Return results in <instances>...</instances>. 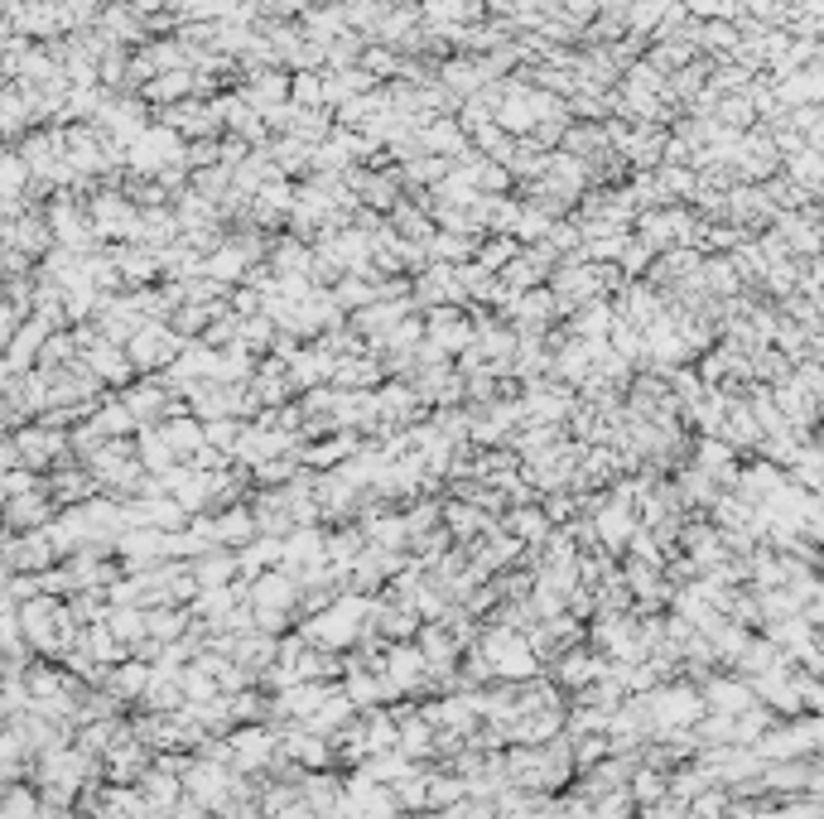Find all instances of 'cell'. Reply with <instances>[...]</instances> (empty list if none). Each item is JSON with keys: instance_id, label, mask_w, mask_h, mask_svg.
Instances as JSON below:
<instances>
[{"instance_id": "obj_1", "label": "cell", "mask_w": 824, "mask_h": 819, "mask_svg": "<svg viewBox=\"0 0 824 819\" xmlns=\"http://www.w3.org/2000/svg\"><path fill=\"white\" fill-rule=\"evenodd\" d=\"M588 516H593V535H598V549H608V555H627L641 531V507L627 497H598L588 501Z\"/></svg>"}, {"instance_id": "obj_2", "label": "cell", "mask_w": 824, "mask_h": 819, "mask_svg": "<svg viewBox=\"0 0 824 819\" xmlns=\"http://www.w3.org/2000/svg\"><path fill=\"white\" fill-rule=\"evenodd\" d=\"M92 237L102 241V247H121V241L136 237V223H140V207L126 198L121 189H96L92 198Z\"/></svg>"}, {"instance_id": "obj_3", "label": "cell", "mask_w": 824, "mask_h": 819, "mask_svg": "<svg viewBox=\"0 0 824 819\" xmlns=\"http://www.w3.org/2000/svg\"><path fill=\"white\" fill-rule=\"evenodd\" d=\"M430 323V342L444 357H464L468 348H478V314H464V304H439L424 314Z\"/></svg>"}, {"instance_id": "obj_4", "label": "cell", "mask_w": 824, "mask_h": 819, "mask_svg": "<svg viewBox=\"0 0 824 819\" xmlns=\"http://www.w3.org/2000/svg\"><path fill=\"white\" fill-rule=\"evenodd\" d=\"M396 786H381L367 772H347V819H401Z\"/></svg>"}, {"instance_id": "obj_5", "label": "cell", "mask_w": 824, "mask_h": 819, "mask_svg": "<svg viewBox=\"0 0 824 819\" xmlns=\"http://www.w3.org/2000/svg\"><path fill=\"white\" fill-rule=\"evenodd\" d=\"M608 666L613 660L598 651V646H574V651H564L560 660H554L550 666V675H554V684H560V690H569V694H584L593 680H603L608 675Z\"/></svg>"}, {"instance_id": "obj_6", "label": "cell", "mask_w": 824, "mask_h": 819, "mask_svg": "<svg viewBox=\"0 0 824 819\" xmlns=\"http://www.w3.org/2000/svg\"><path fill=\"white\" fill-rule=\"evenodd\" d=\"M381 675H391L401 684L405 699H424V684H430V656L420 651V641H396L381 660Z\"/></svg>"}, {"instance_id": "obj_7", "label": "cell", "mask_w": 824, "mask_h": 819, "mask_svg": "<svg viewBox=\"0 0 824 819\" xmlns=\"http://www.w3.org/2000/svg\"><path fill=\"white\" fill-rule=\"evenodd\" d=\"M82 362L92 366L96 382L112 386V390H126V386L140 382V372H136V362H130V352L121 348V342H112V338H96L92 348L82 352Z\"/></svg>"}, {"instance_id": "obj_8", "label": "cell", "mask_w": 824, "mask_h": 819, "mask_svg": "<svg viewBox=\"0 0 824 819\" xmlns=\"http://www.w3.org/2000/svg\"><path fill=\"white\" fill-rule=\"evenodd\" d=\"M289 88H295V72L289 68H261V72H247V78L237 82V92L251 102V112L271 116L275 106L289 102Z\"/></svg>"}, {"instance_id": "obj_9", "label": "cell", "mask_w": 824, "mask_h": 819, "mask_svg": "<svg viewBox=\"0 0 824 819\" xmlns=\"http://www.w3.org/2000/svg\"><path fill=\"white\" fill-rule=\"evenodd\" d=\"M695 231L699 227L689 223L685 207H671V213H665V207H651V213L637 217V237L646 241L651 251H665V247H675V241H689Z\"/></svg>"}, {"instance_id": "obj_10", "label": "cell", "mask_w": 824, "mask_h": 819, "mask_svg": "<svg viewBox=\"0 0 824 819\" xmlns=\"http://www.w3.org/2000/svg\"><path fill=\"white\" fill-rule=\"evenodd\" d=\"M58 565V549L48 541V531H24L5 541V569L10 573H44Z\"/></svg>"}, {"instance_id": "obj_11", "label": "cell", "mask_w": 824, "mask_h": 819, "mask_svg": "<svg viewBox=\"0 0 824 819\" xmlns=\"http://www.w3.org/2000/svg\"><path fill=\"white\" fill-rule=\"evenodd\" d=\"M102 762H106V781H116V786H140L145 772L154 766V748H145L136 732H130V738H121Z\"/></svg>"}, {"instance_id": "obj_12", "label": "cell", "mask_w": 824, "mask_h": 819, "mask_svg": "<svg viewBox=\"0 0 824 819\" xmlns=\"http://www.w3.org/2000/svg\"><path fill=\"white\" fill-rule=\"evenodd\" d=\"M58 501L54 492H30V497H15V501H5V525H10V535H24V531H44V525H54L58 516Z\"/></svg>"}, {"instance_id": "obj_13", "label": "cell", "mask_w": 824, "mask_h": 819, "mask_svg": "<svg viewBox=\"0 0 824 819\" xmlns=\"http://www.w3.org/2000/svg\"><path fill=\"white\" fill-rule=\"evenodd\" d=\"M48 492H54L58 507H82V501L102 497V482L92 478L88 463H64V468L48 473Z\"/></svg>"}, {"instance_id": "obj_14", "label": "cell", "mask_w": 824, "mask_h": 819, "mask_svg": "<svg viewBox=\"0 0 824 819\" xmlns=\"http://www.w3.org/2000/svg\"><path fill=\"white\" fill-rule=\"evenodd\" d=\"M391 382L386 362L377 352H353V357H337V372H333V386L337 390H377Z\"/></svg>"}, {"instance_id": "obj_15", "label": "cell", "mask_w": 824, "mask_h": 819, "mask_svg": "<svg viewBox=\"0 0 824 819\" xmlns=\"http://www.w3.org/2000/svg\"><path fill=\"white\" fill-rule=\"evenodd\" d=\"M299 598H305V589H299V579L289 569H271V573H261V579L251 583V607H281V613H299Z\"/></svg>"}, {"instance_id": "obj_16", "label": "cell", "mask_w": 824, "mask_h": 819, "mask_svg": "<svg viewBox=\"0 0 824 819\" xmlns=\"http://www.w3.org/2000/svg\"><path fill=\"white\" fill-rule=\"evenodd\" d=\"M420 136H424V155H444V160H454V164L464 160V155H472V136L458 126V116L424 121Z\"/></svg>"}, {"instance_id": "obj_17", "label": "cell", "mask_w": 824, "mask_h": 819, "mask_svg": "<svg viewBox=\"0 0 824 819\" xmlns=\"http://www.w3.org/2000/svg\"><path fill=\"white\" fill-rule=\"evenodd\" d=\"M329 559V531L323 525H299L295 535H285V565L289 573H305L309 565H323Z\"/></svg>"}, {"instance_id": "obj_18", "label": "cell", "mask_w": 824, "mask_h": 819, "mask_svg": "<svg viewBox=\"0 0 824 819\" xmlns=\"http://www.w3.org/2000/svg\"><path fill=\"white\" fill-rule=\"evenodd\" d=\"M357 454H362V439L353 430H333L329 439H319V444L305 448V468L333 473V468H343V463H353Z\"/></svg>"}, {"instance_id": "obj_19", "label": "cell", "mask_w": 824, "mask_h": 819, "mask_svg": "<svg viewBox=\"0 0 824 819\" xmlns=\"http://www.w3.org/2000/svg\"><path fill=\"white\" fill-rule=\"evenodd\" d=\"M150 680H154V666H145V660H121V666H112L106 670V680H102V690L106 694H116L121 704H140L145 699V690H150Z\"/></svg>"}, {"instance_id": "obj_20", "label": "cell", "mask_w": 824, "mask_h": 819, "mask_svg": "<svg viewBox=\"0 0 824 819\" xmlns=\"http://www.w3.org/2000/svg\"><path fill=\"white\" fill-rule=\"evenodd\" d=\"M136 458L145 463V473L150 478H164V473H174L179 458L174 454V444H169V434H164V424H140V434H136Z\"/></svg>"}, {"instance_id": "obj_21", "label": "cell", "mask_w": 824, "mask_h": 819, "mask_svg": "<svg viewBox=\"0 0 824 819\" xmlns=\"http://www.w3.org/2000/svg\"><path fill=\"white\" fill-rule=\"evenodd\" d=\"M140 96L154 106V112H164V106H179V102H193V96H198V72H193V68L160 72L154 82H145Z\"/></svg>"}, {"instance_id": "obj_22", "label": "cell", "mask_w": 824, "mask_h": 819, "mask_svg": "<svg viewBox=\"0 0 824 819\" xmlns=\"http://www.w3.org/2000/svg\"><path fill=\"white\" fill-rule=\"evenodd\" d=\"M213 521H217V545H227V549H247V545L261 535L256 507H247V501H237V507L213 511Z\"/></svg>"}, {"instance_id": "obj_23", "label": "cell", "mask_w": 824, "mask_h": 819, "mask_svg": "<svg viewBox=\"0 0 824 819\" xmlns=\"http://www.w3.org/2000/svg\"><path fill=\"white\" fill-rule=\"evenodd\" d=\"M502 525H506V531H512V535H516V541L526 545V549H540V545L550 541L554 531H560V525H554L550 516H545V507H540V501H526V507H512V511H506V516H502Z\"/></svg>"}, {"instance_id": "obj_24", "label": "cell", "mask_w": 824, "mask_h": 819, "mask_svg": "<svg viewBox=\"0 0 824 819\" xmlns=\"http://www.w3.org/2000/svg\"><path fill=\"white\" fill-rule=\"evenodd\" d=\"M188 569H193V579H198L203 589H227V583L241 579V555H237V549H227V545H213L208 555L188 559Z\"/></svg>"}, {"instance_id": "obj_25", "label": "cell", "mask_w": 824, "mask_h": 819, "mask_svg": "<svg viewBox=\"0 0 824 819\" xmlns=\"http://www.w3.org/2000/svg\"><path fill=\"white\" fill-rule=\"evenodd\" d=\"M333 372H337V357H333V352H323L319 342H305V348L295 352V362H289V376H295L299 390L333 386Z\"/></svg>"}, {"instance_id": "obj_26", "label": "cell", "mask_w": 824, "mask_h": 819, "mask_svg": "<svg viewBox=\"0 0 824 819\" xmlns=\"http://www.w3.org/2000/svg\"><path fill=\"white\" fill-rule=\"evenodd\" d=\"M164 434H169V444H174V454L184 458V463H193V454H198V448H208V424H203L193 410L169 414V420H164Z\"/></svg>"}, {"instance_id": "obj_27", "label": "cell", "mask_w": 824, "mask_h": 819, "mask_svg": "<svg viewBox=\"0 0 824 819\" xmlns=\"http://www.w3.org/2000/svg\"><path fill=\"white\" fill-rule=\"evenodd\" d=\"M78 646L96 660V666H106V670L121 666V660H130V646L121 641L116 632L106 627V622H96V627H82V641H78Z\"/></svg>"}, {"instance_id": "obj_28", "label": "cell", "mask_w": 824, "mask_h": 819, "mask_svg": "<svg viewBox=\"0 0 824 819\" xmlns=\"http://www.w3.org/2000/svg\"><path fill=\"white\" fill-rule=\"evenodd\" d=\"M88 420L102 430L106 439H130V434H140V420L130 414V406L121 396H112V400H96V410L88 414Z\"/></svg>"}, {"instance_id": "obj_29", "label": "cell", "mask_w": 824, "mask_h": 819, "mask_svg": "<svg viewBox=\"0 0 824 819\" xmlns=\"http://www.w3.org/2000/svg\"><path fill=\"white\" fill-rule=\"evenodd\" d=\"M613 323H617L613 299H593L584 309L569 314V333L574 338H613Z\"/></svg>"}, {"instance_id": "obj_30", "label": "cell", "mask_w": 824, "mask_h": 819, "mask_svg": "<svg viewBox=\"0 0 824 819\" xmlns=\"http://www.w3.org/2000/svg\"><path fill=\"white\" fill-rule=\"evenodd\" d=\"M140 790H145V800H150V810H174V805L188 796V790H184V776L164 772V766H150V772H145V781H140Z\"/></svg>"}, {"instance_id": "obj_31", "label": "cell", "mask_w": 824, "mask_h": 819, "mask_svg": "<svg viewBox=\"0 0 824 819\" xmlns=\"http://www.w3.org/2000/svg\"><path fill=\"white\" fill-rule=\"evenodd\" d=\"M193 607H179V603H164V607H150V637L154 641H184L193 632Z\"/></svg>"}, {"instance_id": "obj_32", "label": "cell", "mask_w": 824, "mask_h": 819, "mask_svg": "<svg viewBox=\"0 0 824 819\" xmlns=\"http://www.w3.org/2000/svg\"><path fill=\"white\" fill-rule=\"evenodd\" d=\"M271 160H275V169H281L285 179L309 174V169H313V145H305L299 136H275L271 140Z\"/></svg>"}, {"instance_id": "obj_33", "label": "cell", "mask_w": 824, "mask_h": 819, "mask_svg": "<svg viewBox=\"0 0 824 819\" xmlns=\"http://www.w3.org/2000/svg\"><path fill=\"white\" fill-rule=\"evenodd\" d=\"M627 790H632V800L641 810H656L661 800H671V776L656 772V766H637L632 781H627Z\"/></svg>"}, {"instance_id": "obj_34", "label": "cell", "mask_w": 824, "mask_h": 819, "mask_svg": "<svg viewBox=\"0 0 824 819\" xmlns=\"http://www.w3.org/2000/svg\"><path fill=\"white\" fill-rule=\"evenodd\" d=\"M560 223L554 213H545L540 203H526L520 198V217H516V227H512V237L520 241V247H540L545 237H550V227Z\"/></svg>"}, {"instance_id": "obj_35", "label": "cell", "mask_w": 824, "mask_h": 819, "mask_svg": "<svg viewBox=\"0 0 824 819\" xmlns=\"http://www.w3.org/2000/svg\"><path fill=\"white\" fill-rule=\"evenodd\" d=\"M106 627L116 632L126 646H136L150 637V607H130V603H112V617H106Z\"/></svg>"}, {"instance_id": "obj_36", "label": "cell", "mask_w": 824, "mask_h": 819, "mask_svg": "<svg viewBox=\"0 0 824 819\" xmlns=\"http://www.w3.org/2000/svg\"><path fill=\"white\" fill-rule=\"evenodd\" d=\"M520 251H526V247H520V241L512 237V231H502V237H482V247H478V255H472V261H478L482 271L502 275V271H506V265L516 261Z\"/></svg>"}, {"instance_id": "obj_37", "label": "cell", "mask_w": 824, "mask_h": 819, "mask_svg": "<svg viewBox=\"0 0 824 819\" xmlns=\"http://www.w3.org/2000/svg\"><path fill=\"white\" fill-rule=\"evenodd\" d=\"M333 299L343 304L347 314H362L367 304L381 299V289H377V280H371V275H343V280L333 285Z\"/></svg>"}, {"instance_id": "obj_38", "label": "cell", "mask_w": 824, "mask_h": 819, "mask_svg": "<svg viewBox=\"0 0 824 819\" xmlns=\"http://www.w3.org/2000/svg\"><path fill=\"white\" fill-rule=\"evenodd\" d=\"M401 64H405L401 48H391V44H367V48H362V64H357V68H367L377 82H396V78H401Z\"/></svg>"}, {"instance_id": "obj_39", "label": "cell", "mask_w": 824, "mask_h": 819, "mask_svg": "<svg viewBox=\"0 0 824 819\" xmlns=\"http://www.w3.org/2000/svg\"><path fill=\"white\" fill-rule=\"evenodd\" d=\"M237 342H247L256 357H271L275 352V342H281V323L271 319V314H256V319H241V338Z\"/></svg>"}, {"instance_id": "obj_40", "label": "cell", "mask_w": 824, "mask_h": 819, "mask_svg": "<svg viewBox=\"0 0 824 819\" xmlns=\"http://www.w3.org/2000/svg\"><path fill=\"white\" fill-rule=\"evenodd\" d=\"M30 183H34V169L24 164V155L10 145L5 164H0V189H5V198H30Z\"/></svg>"}, {"instance_id": "obj_41", "label": "cell", "mask_w": 824, "mask_h": 819, "mask_svg": "<svg viewBox=\"0 0 824 819\" xmlns=\"http://www.w3.org/2000/svg\"><path fill=\"white\" fill-rule=\"evenodd\" d=\"M289 102L305 106V112H319V106H329V82H323V72H295ZM329 112H333V106H329Z\"/></svg>"}, {"instance_id": "obj_42", "label": "cell", "mask_w": 824, "mask_h": 819, "mask_svg": "<svg viewBox=\"0 0 824 819\" xmlns=\"http://www.w3.org/2000/svg\"><path fill=\"white\" fill-rule=\"evenodd\" d=\"M179 684H184L188 704H213V699H222V684H217V675H208V670H198V666H184V670H179Z\"/></svg>"}, {"instance_id": "obj_43", "label": "cell", "mask_w": 824, "mask_h": 819, "mask_svg": "<svg viewBox=\"0 0 824 819\" xmlns=\"http://www.w3.org/2000/svg\"><path fill=\"white\" fill-rule=\"evenodd\" d=\"M641 805L632 800V790H608V796H598L593 800V819H637Z\"/></svg>"}, {"instance_id": "obj_44", "label": "cell", "mask_w": 824, "mask_h": 819, "mask_svg": "<svg viewBox=\"0 0 824 819\" xmlns=\"http://www.w3.org/2000/svg\"><path fill=\"white\" fill-rule=\"evenodd\" d=\"M241 434H247V424H241L237 414H227V420H208V444H213V448H222V454H232V463H237V444H241Z\"/></svg>"}, {"instance_id": "obj_45", "label": "cell", "mask_w": 824, "mask_h": 819, "mask_svg": "<svg viewBox=\"0 0 824 819\" xmlns=\"http://www.w3.org/2000/svg\"><path fill=\"white\" fill-rule=\"evenodd\" d=\"M705 704L709 708H719V714H737V708H743L747 704V690H743V684H729V680H713L709 684V694H705Z\"/></svg>"}, {"instance_id": "obj_46", "label": "cell", "mask_w": 824, "mask_h": 819, "mask_svg": "<svg viewBox=\"0 0 824 819\" xmlns=\"http://www.w3.org/2000/svg\"><path fill=\"white\" fill-rule=\"evenodd\" d=\"M617 265H622V275H627V280L651 275V247L637 237V231H632V241H627V251H622V261H617Z\"/></svg>"}, {"instance_id": "obj_47", "label": "cell", "mask_w": 824, "mask_h": 819, "mask_svg": "<svg viewBox=\"0 0 824 819\" xmlns=\"http://www.w3.org/2000/svg\"><path fill=\"white\" fill-rule=\"evenodd\" d=\"M48 478L44 473H34V468H10L5 473V501H15V497H30V492H44Z\"/></svg>"}, {"instance_id": "obj_48", "label": "cell", "mask_w": 824, "mask_h": 819, "mask_svg": "<svg viewBox=\"0 0 824 819\" xmlns=\"http://www.w3.org/2000/svg\"><path fill=\"white\" fill-rule=\"evenodd\" d=\"M184 164L198 174V169H213V164H222V140H188V150H184Z\"/></svg>"}, {"instance_id": "obj_49", "label": "cell", "mask_w": 824, "mask_h": 819, "mask_svg": "<svg viewBox=\"0 0 824 819\" xmlns=\"http://www.w3.org/2000/svg\"><path fill=\"white\" fill-rule=\"evenodd\" d=\"M550 5H554V10H560V15H569V20H574V24H584V30H588V24H593V20H598L603 0H550Z\"/></svg>"}, {"instance_id": "obj_50", "label": "cell", "mask_w": 824, "mask_h": 819, "mask_svg": "<svg viewBox=\"0 0 824 819\" xmlns=\"http://www.w3.org/2000/svg\"><path fill=\"white\" fill-rule=\"evenodd\" d=\"M227 0H179V20H222Z\"/></svg>"}, {"instance_id": "obj_51", "label": "cell", "mask_w": 824, "mask_h": 819, "mask_svg": "<svg viewBox=\"0 0 824 819\" xmlns=\"http://www.w3.org/2000/svg\"><path fill=\"white\" fill-rule=\"evenodd\" d=\"M295 617H299V613H281V607H256V627L271 632V637H285Z\"/></svg>"}]
</instances>
